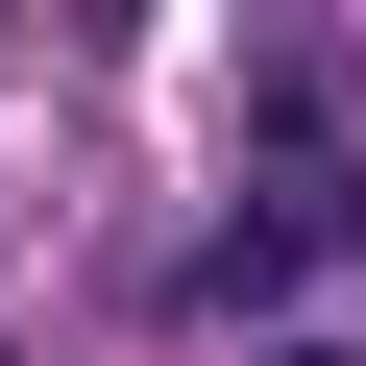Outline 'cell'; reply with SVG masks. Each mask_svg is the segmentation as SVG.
<instances>
[{"instance_id": "1", "label": "cell", "mask_w": 366, "mask_h": 366, "mask_svg": "<svg viewBox=\"0 0 366 366\" xmlns=\"http://www.w3.org/2000/svg\"><path fill=\"white\" fill-rule=\"evenodd\" d=\"M269 366H366V342H269Z\"/></svg>"}]
</instances>
